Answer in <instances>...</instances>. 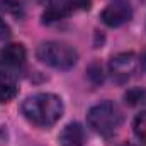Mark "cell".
Returning <instances> with one entry per match:
<instances>
[{
	"label": "cell",
	"mask_w": 146,
	"mask_h": 146,
	"mask_svg": "<svg viewBox=\"0 0 146 146\" xmlns=\"http://www.w3.org/2000/svg\"><path fill=\"white\" fill-rule=\"evenodd\" d=\"M19 92L15 78L7 72H0V104H7L15 99Z\"/></svg>",
	"instance_id": "9"
},
{
	"label": "cell",
	"mask_w": 146,
	"mask_h": 146,
	"mask_svg": "<svg viewBox=\"0 0 146 146\" xmlns=\"http://www.w3.org/2000/svg\"><path fill=\"white\" fill-rule=\"evenodd\" d=\"M136 68H138V58L134 53H119L110 58L109 72L119 82L131 78L136 72Z\"/></svg>",
	"instance_id": "6"
},
{
	"label": "cell",
	"mask_w": 146,
	"mask_h": 146,
	"mask_svg": "<svg viewBox=\"0 0 146 146\" xmlns=\"http://www.w3.org/2000/svg\"><path fill=\"white\" fill-rule=\"evenodd\" d=\"M90 0H49L42 12V22L53 24L66 19L75 10H88Z\"/></svg>",
	"instance_id": "4"
},
{
	"label": "cell",
	"mask_w": 146,
	"mask_h": 146,
	"mask_svg": "<svg viewBox=\"0 0 146 146\" xmlns=\"http://www.w3.org/2000/svg\"><path fill=\"white\" fill-rule=\"evenodd\" d=\"M22 115L37 127H51L63 115V102L54 94H34L22 102Z\"/></svg>",
	"instance_id": "1"
},
{
	"label": "cell",
	"mask_w": 146,
	"mask_h": 146,
	"mask_svg": "<svg viewBox=\"0 0 146 146\" xmlns=\"http://www.w3.org/2000/svg\"><path fill=\"white\" fill-rule=\"evenodd\" d=\"M26 48L19 42L7 44L0 49V66L3 68H21L26 63Z\"/></svg>",
	"instance_id": "7"
},
{
	"label": "cell",
	"mask_w": 146,
	"mask_h": 146,
	"mask_svg": "<svg viewBox=\"0 0 146 146\" xmlns=\"http://www.w3.org/2000/svg\"><path fill=\"white\" fill-rule=\"evenodd\" d=\"M37 60L54 70H70L78 61V53L72 46L58 41L42 42L36 51Z\"/></svg>",
	"instance_id": "3"
},
{
	"label": "cell",
	"mask_w": 146,
	"mask_h": 146,
	"mask_svg": "<svg viewBox=\"0 0 146 146\" xmlns=\"http://www.w3.org/2000/svg\"><path fill=\"white\" fill-rule=\"evenodd\" d=\"M10 37V27H9V24L0 17V42H3L5 39H9Z\"/></svg>",
	"instance_id": "12"
},
{
	"label": "cell",
	"mask_w": 146,
	"mask_h": 146,
	"mask_svg": "<svg viewBox=\"0 0 146 146\" xmlns=\"http://www.w3.org/2000/svg\"><path fill=\"white\" fill-rule=\"evenodd\" d=\"M58 141L61 146H83L85 145V131L78 122H70L60 133Z\"/></svg>",
	"instance_id": "8"
},
{
	"label": "cell",
	"mask_w": 146,
	"mask_h": 146,
	"mask_svg": "<svg viewBox=\"0 0 146 146\" xmlns=\"http://www.w3.org/2000/svg\"><path fill=\"white\" fill-rule=\"evenodd\" d=\"M7 143V131L0 126V146H3Z\"/></svg>",
	"instance_id": "13"
},
{
	"label": "cell",
	"mask_w": 146,
	"mask_h": 146,
	"mask_svg": "<svg viewBox=\"0 0 146 146\" xmlns=\"http://www.w3.org/2000/svg\"><path fill=\"white\" fill-rule=\"evenodd\" d=\"M87 122L102 138H112L122 124V112L121 109L109 100L95 104L87 114Z\"/></svg>",
	"instance_id": "2"
},
{
	"label": "cell",
	"mask_w": 146,
	"mask_h": 146,
	"mask_svg": "<svg viewBox=\"0 0 146 146\" xmlns=\"http://www.w3.org/2000/svg\"><path fill=\"white\" fill-rule=\"evenodd\" d=\"M133 17V9L127 0H110L100 14V19L109 27H121Z\"/></svg>",
	"instance_id": "5"
},
{
	"label": "cell",
	"mask_w": 146,
	"mask_h": 146,
	"mask_svg": "<svg viewBox=\"0 0 146 146\" xmlns=\"http://www.w3.org/2000/svg\"><path fill=\"white\" fill-rule=\"evenodd\" d=\"M133 131H134V136L146 145V110L139 112L136 117H134V122H133Z\"/></svg>",
	"instance_id": "10"
},
{
	"label": "cell",
	"mask_w": 146,
	"mask_h": 146,
	"mask_svg": "<svg viewBox=\"0 0 146 146\" xmlns=\"http://www.w3.org/2000/svg\"><path fill=\"white\" fill-rule=\"evenodd\" d=\"M88 78L94 82V83H102L104 80V72H102V66L99 63H94L90 68H88Z\"/></svg>",
	"instance_id": "11"
}]
</instances>
